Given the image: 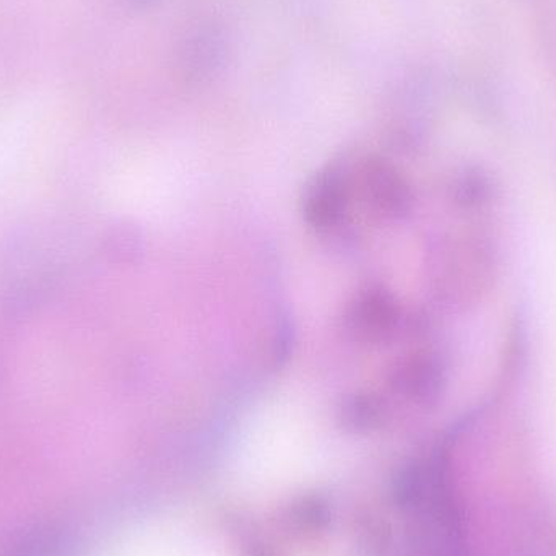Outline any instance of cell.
Listing matches in <instances>:
<instances>
[{"label":"cell","instance_id":"obj_1","mask_svg":"<svg viewBox=\"0 0 556 556\" xmlns=\"http://www.w3.org/2000/svg\"><path fill=\"white\" fill-rule=\"evenodd\" d=\"M5 556H72L71 539L52 528L26 532Z\"/></svg>","mask_w":556,"mask_h":556},{"label":"cell","instance_id":"obj_2","mask_svg":"<svg viewBox=\"0 0 556 556\" xmlns=\"http://www.w3.org/2000/svg\"><path fill=\"white\" fill-rule=\"evenodd\" d=\"M222 39L214 33L202 31L188 45L185 64L195 75L214 71L222 58Z\"/></svg>","mask_w":556,"mask_h":556},{"label":"cell","instance_id":"obj_3","mask_svg":"<svg viewBox=\"0 0 556 556\" xmlns=\"http://www.w3.org/2000/svg\"><path fill=\"white\" fill-rule=\"evenodd\" d=\"M140 2H149V0H140Z\"/></svg>","mask_w":556,"mask_h":556}]
</instances>
